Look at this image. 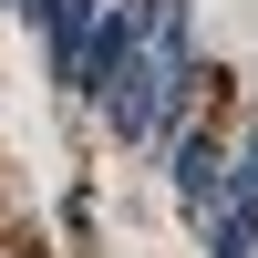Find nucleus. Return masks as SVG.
<instances>
[{"label": "nucleus", "instance_id": "f257e3e1", "mask_svg": "<svg viewBox=\"0 0 258 258\" xmlns=\"http://www.w3.org/2000/svg\"><path fill=\"white\" fill-rule=\"evenodd\" d=\"M155 165H165V197H176V217H197V207L217 197V176H227V124H217V114L176 124V135L155 145Z\"/></svg>", "mask_w": 258, "mask_h": 258}, {"label": "nucleus", "instance_id": "f03ea898", "mask_svg": "<svg viewBox=\"0 0 258 258\" xmlns=\"http://www.w3.org/2000/svg\"><path fill=\"white\" fill-rule=\"evenodd\" d=\"M186 227H197V258H258V217H248V207H207V217H186Z\"/></svg>", "mask_w": 258, "mask_h": 258}, {"label": "nucleus", "instance_id": "7ed1b4c3", "mask_svg": "<svg viewBox=\"0 0 258 258\" xmlns=\"http://www.w3.org/2000/svg\"><path fill=\"white\" fill-rule=\"evenodd\" d=\"M0 11H21V0H0Z\"/></svg>", "mask_w": 258, "mask_h": 258}]
</instances>
